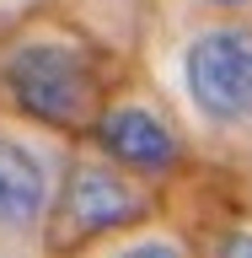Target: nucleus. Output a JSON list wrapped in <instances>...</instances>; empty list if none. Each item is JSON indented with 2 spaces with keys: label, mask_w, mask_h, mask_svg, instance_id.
I'll use <instances>...</instances> for the list:
<instances>
[{
  "label": "nucleus",
  "mask_w": 252,
  "mask_h": 258,
  "mask_svg": "<svg viewBox=\"0 0 252 258\" xmlns=\"http://www.w3.org/2000/svg\"><path fill=\"white\" fill-rule=\"evenodd\" d=\"M0 81L22 113L43 118L54 129L97 124V76L75 48L59 43H22L0 64Z\"/></svg>",
  "instance_id": "nucleus-1"
},
{
  "label": "nucleus",
  "mask_w": 252,
  "mask_h": 258,
  "mask_svg": "<svg viewBox=\"0 0 252 258\" xmlns=\"http://www.w3.org/2000/svg\"><path fill=\"white\" fill-rule=\"evenodd\" d=\"M145 215H150V199L118 167L75 161L59 188V205H54V231H59V247H75V242L108 237L118 226H140Z\"/></svg>",
  "instance_id": "nucleus-2"
},
{
  "label": "nucleus",
  "mask_w": 252,
  "mask_h": 258,
  "mask_svg": "<svg viewBox=\"0 0 252 258\" xmlns=\"http://www.w3.org/2000/svg\"><path fill=\"white\" fill-rule=\"evenodd\" d=\"M92 135H97V145H102L118 167H129V172H166L177 161V135L161 124L150 108H140V102H118V108L97 113Z\"/></svg>",
  "instance_id": "nucleus-4"
},
{
  "label": "nucleus",
  "mask_w": 252,
  "mask_h": 258,
  "mask_svg": "<svg viewBox=\"0 0 252 258\" xmlns=\"http://www.w3.org/2000/svg\"><path fill=\"white\" fill-rule=\"evenodd\" d=\"M209 6H247V0H209Z\"/></svg>",
  "instance_id": "nucleus-8"
},
{
  "label": "nucleus",
  "mask_w": 252,
  "mask_h": 258,
  "mask_svg": "<svg viewBox=\"0 0 252 258\" xmlns=\"http://www.w3.org/2000/svg\"><path fill=\"white\" fill-rule=\"evenodd\" d=\"M118 258H183V253L166 247V242H140V247H129V253H118Z\"/></svg>",
  "instance_id": "nucleus-7"
},
{
  "label": "nucleus",
  "mask_w": 252,
  "mask_h": 258,
  "mask_svg": "<svg viewBox=\"0 0 252 258\" xmlns=\"http://www.w3.org/2000/svg\"><path fill=\"white\" fill-rule=\"evenodd\" d=\"M220 258H252V231H231L220 242Z\"/></svg>",
  "instance_id": "nucleus-6"
},
{
  "label": "nucleus",
  "mask_w": 252,
  "mask_h": 258,
  "mask_svg": "<svg viewBox=\"0 0 252 258\" xmlns=\"http://www.w3.org/2000/svg\"><path fill=\"white\" fill-rule=\"evenodd\" d=\"M43 210H48V167L38 161V151L0 135V226L27 231L43 221Z\"/></svg>",
  "instance_id": "nucleus-5"
},
{
  "label": "nucleus",
  "mask_w": 252,
  "mask_h": 258,
  "mask_svg": "<svg viewBox=\"0 0 252 258\" xmlns=\"http://www.w3.org/2000/svg\"><path fill=\"white\" fill-rule=\"evenodd\" d=\"M188 97L220 124H252V32L215 27L183 54Z\"/></svg>",
  "instance_id": "nucleus-3"
}]
</instances>
